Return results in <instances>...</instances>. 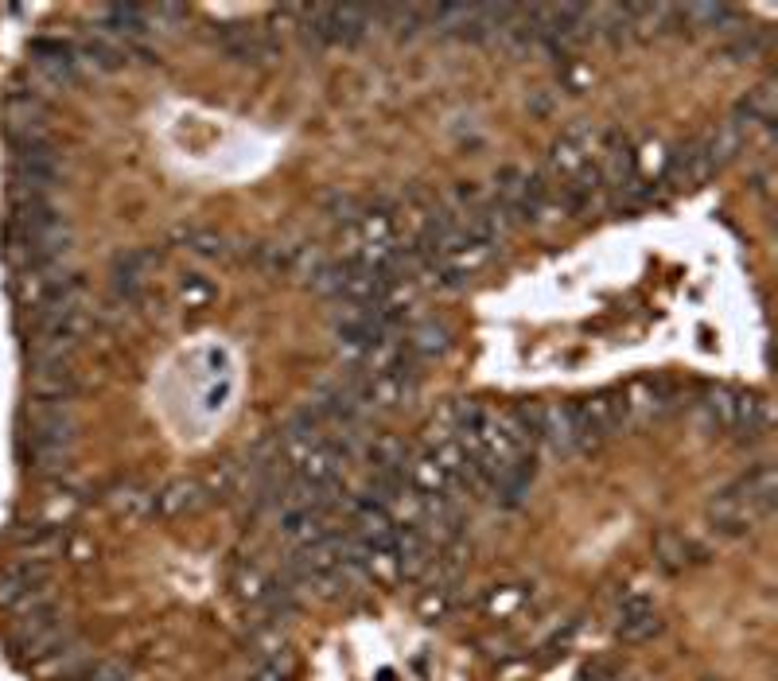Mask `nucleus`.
Returning a JSON list of instances; mask_svg holds the SVG:
<instances>
[{"mask_svg":"<svg viewBox=\"0 0 778 681\" xmlns=\"http://www.w3.org/2000/svg\"><path fill=\"white\" fill-rule=\"evenodd\" d=\"M736 491L751 502L755 518L763 522V518H771V514H775V506H778V471L771 464L751 467L740 483H736Z\"/></svg>","mask_w":778,"mask_h":681,"instance_id":"9b49d317","label":"nucleus"},{"mask_svg":"<svg viewBox=\"0 0 778 681\" xmlns=\"http://www.w3.org/2000/svg\"><path fill=\"white\" fill-rule=\"evenodd\" d=\"M654 557H658V565H662L666 573H685L689 565L708 561L705 549L693 545V541L685 538V534H677V530H662V534L654 538Z\"/></svg>","mask_w":778,"mask_h":681,"instance_id":"ddd939ff","label":"nucleus"},{"mask_svg":"<svg viewBox=\"0 0 778 681\" xmlns=\"http://www.w3.org/2000/svg\"><path fill=\"white\" fill-rule=\"evenodd\" d=\"M106 28L113 36H125V43L144 39L152 32V8H141V4H109Z\"/></svg>","mask_w":778,"mask_h":681,"instance_id":"f3484780","label":"nucleus"},{"mask_svg":"<svg viewBox=\"0 0 778 681\" xmlns=\"http://www.w3.org/2000/svg\"><path fill=\"white\" fill-rule=\"evenodd\" d=\"M771 413L767 401L755 394H736V413H732V432H740V444H755L767 436Z\"/></svg>","mask_w":778,"mask_h":681,"instance_id":"4468645a","label":"nucleus"},{"mask_svg":"<svg viewBox=\"0 0 778 681\" xmlns=\"http://www.w3.org/2000/svg\"><path fill=\"white\" fill-rule=\"evenodd\" d=\"M701 144H705V152H708V160H712V168H720V164L736 160V152L743 148L740 125H736V121H728V125L712 129L708 137H701Z\"/></svg>","mask_w":778,"mask_h":681,"instance_id":"412c9836","label":"nucleus"},{"mask_svg":"<svg viewBox=\"0 0 778 681\" xmlns=\"http://www.w3.org/2000/svg\"><path fill=\"white\" fill-rule=\"evenodd\" d=\"M28 386L39 405H71V397L78 394V374H74L71 359L32 362Z\"/></svg>","mask_w":778,"mask_h":681,"instance_id":"20e7f679","label":"nucleus"},{"mask_svg":"<svg viewBox=\"0 0 778 681\" xmlns=\"http://www.w3.org/2000/svg\"><path fill=\"white\" fill-rule=\"evenodd\" d=\"M526 106H530L537 117H549L553 106H557V98H553V90H545V86H541V90H533L530 98H526Z\"/></svg>","mask_w":778,"mask_h":681,"instance_id":"7c9ffc66","label":"nucleus"},{"mask_svg":"<svg viewBox=\"0 0 778 681\" xmlns=\"http://www.w3.org/2000/svg\"><path fill=\"white\" fill-rule=\"evenodd\" d=\"M133 678V666L125 658H102V662H90L86 670H78L67 681H129Z\"/></svg>","mask_w":778,"mask_h":681,"instance_id":"b1692460","label":"nucleus"},{"mask_svg":"<svg viewBox=\"0 0 778 681\" xmlns=\"http://www.w3.org/2000/svg\"><path fill=\"white\" fill-rule=\"evenodd\" d=\"M561 74H565V90H580V86L592 78V74L584 71V67H576L572 59H565V63H561Z\"/></svg>","mask_w":778,"mask_h":681,"instance_id":"2f4dec72","label":"nucleus"},{"mask_svg":"<svg viewBox=\"0 0 778 681\" xmlns=\"http://www.w3.org/2000/svg\"><path fill=\"white\" fill-rule=\"evenodd\" d=\"M249 650L257 654V662H273V658H281L284 650H288V639H284L281 623H261L253 635H249Z\"/></svg>","mask_w":778,"mask_h":681,"instance_id":"5701e85b","label":"nucleus"},{"mask_svg":"<svg viewBox=\"0 0 778 681\" xmlns=\"http://www.w3.org/2000/svg\"><path fill=\"white\" fill-rule=\"evenodd\" d=\"M366 456H370L374 471H389V475H409V464H413V448L401 436H393V432L374 436Z\"/></svg>","mask_w":778,"mask_h":681,"instance_id":"2eb2a0df","label":"nucleus"},{"mask_svg":"<svg viewBox=\"0 0 778 681\" xmlns=\"http://www.w3.org/2000/svg\"><path fill=\"white\" fill-rule=\"evenodd\" d=\"M187 250L195 257H222L226 253V238L214 234V230H191L187 234Z\"/></svg>","mask_w":778,"mask_h":681,"instance_id":"a878e982","label":"nucleus"},{"mask_svg":"<svg viewBox=\"0 0 778 681\" xmlns=\"http://www.w3.org/2000/svg\"><path fill=\"white\" fill-rule=\"evenodd\" d=\"M697 413H701V421H705L708 429H732V413H736V394L732 390H708L705 401L697 405Z\"/></svg>","mask_w":778,"mask_h":681,"instance_id":"4be33fe9","label":"nucleus"},{"mask_svg":"<svg viewBox=\"0 0 778 681\" xmlns=\"http://www.w3.org/2000/svg\"><path fill=\"white\" fill-rule=\"evenodd\" d=\"M47 584H51V569L43 561H16L0 573V608L28 611L47 604Z\"/></svg>","mask_w":778,"mask_h":681,"instance_id":"f03ea898","label":"nucleus"},{"mask_svg":"<svg viewBox=\"0 0 778 681\" xmlns=\"http://www.w3.org/2000/svg\"><path fill=\"white\" fill-rule=\"evenodd\" d=\"M623 401H627V425H650L677 405V394L666 382H635L623 394Z\"/></svg>","mask_w":778,"mask_h":681,"instance_id":"0eeeda50","label":"nucleus"},{"mask_svg":"<svg viewBox=\"0 0 778 681\" xmlns=\"http://www.w3.org/2000/svg\"><path fill=\"white\" fill-rule=\"evenodd\" d=\"M16 549L24 553V561H43V565H47L55 553L67 549V530H63L59 522H47V518L24 522V526L16 530Z\"/></svg>","mask_w":778,"mask_h":681,"instance_id":"1a4fd4ad","label":"nucleus"},{"mask_svg":"<svg viewBox=\"0 0 778 681\" xmlns=\"http://www.w3.org/2000/svg\"><path fill=\"white\" fill-rule=\"evenodd\" d=\"M109 506L125 518H144L156 510V491H148L141 483H121L113 495H109Z\"/></svg>","mask_w":778,"mask_h":681,"instance_id":"6ab92c4d","label":"nucleus"},{"mask_svg":"<svg viewBox=\"0 0 778 681\" xmlns=\"http://www.w3.org/2000/svg\"><path fill=\"white\" fill-rule=\"evenodd\" d=\"M708 522H712V530L724 534V538H743V534H751V526H755L759 518H755L751 502L743 499L736 487H728V491H720L716 499L708 502Z\"/></svg>","mask_w":778,"mask_h":681,"instance_id":"423d86ee","label":"nucleus"},{"mask_svg":"<svg viewBox=\"0 0 778 681\" xmlns=\"http://www.w3.org/2000/svg\"><path fill=\"white\" fill-rule=\"evenodd\" d=\"M580 405H584L592 429L600 432V436L627 429V401H623V394H596L592 401H580Z\"/></svg>","mask_w":778,"mask_h":681,"instance_id":"a211bd4d","label":"nucleus"},{"mask_svg":"<svg viewBox=\"0 0 778 681\" xmlns=\"http://www.w3.org/2000/svg\"><path fill=\"white\" fill-rule=\"evenodd\" d=\"M448 600H452V588H428L421 596V615L425 619H440L448 611Z\"/></svg>","mask_w":778,"mask_h":681,"instance_id":"c85d7f7f","label":"nucleus"},{"mask_svg":"<svg viewBox=\"0 0 778 681\" xmlns=\"http://www.w3.org/2000/svg\"><path fill=\"white\" fill-rule=\"evenodd\" d=\"M265 584H269V580L257 573L253 565L234 576V592H238V600H246V604H261V596H265Z\"/></svg>","mask_w":778,"mask_h":681,"instance_id":"393cba45","label":"nucleus"},{"mask_svg":"<svg viewBox=\"0 0 778 681\" xmlns=\"http://www.w3.org/2000/svg\"><path fill=\"white\" fill-rule=\"evenodd\" d=\"M611 619H615V635L623 639V643H650L654 635H662V615H658V608L642 596V592H623L619 596V604H615V611H611Z\"/></svg>","mask_w":778,"mask_h":681,"instance_id":"7ed1b4c3","label":"nucleus"},{"mask_svg":"<svg viewBox=\"0 0 778 681\" xmlns=\"http://www.w3.org/2000/svg\"><path fill=\"white\" fill-rule=\"evenodd\" d=\"M401 347H405L417 362L440 359V355H448V347H452V331H448V323L444 320H421L405 331V343H401Z\"/></svg>","mask_w":778,"mask_h":681,"instance_id":"f8f14e48","label":"nucleus"},{"mask_svg":"<svg viewBox=\"0 0 778 681\" xmlns=\"http://www.w3.org/2000/svg\"><path fill=\"white\" fill-rule=\"evenodd\" d=\"M179 292H183L187 308H203V304H211V300H214V285L207 281V277H187Z\"/></svg>","mask_w":778,"mask_h":681,"instance_id":"bb28decb","label":"nucleus"},{"mask_svg":"<svg viewBox=\"0 0 778 681\" xmlns=\"http://www.w3.org/2000/svg\"><path fill=\"white\" fill-rule=\"evenodd\" d=\"M156 269H160V253H152V250L117 253V257H113V292H117L125 304L141 300L144 285H148V277H152Z\"/></svg>","mask_w":778,"mask_h":681,"instance_id":"39448f33","label":"nucleus"},{"mask_svg":"<svg viewBox=\"0 0 778 681\" xmlns=\"http://www.w3.org/2000/svg\"><path fill=\"white\" fill-rule=\"evenodd\" d=\"M78 59H86L94 71H117V67H125V47L106 36H90L82 39Z\"/></svg>","mask_w":778,"mask_h":681,"instance_id":"aec40b11","label":"nucleus"},{"mask_svg":"<svg viewBox=\"0 0 778 681\" xmlns=\"http://www.w3.org/2000/svg\"><path fill=\"white\" fill-rule=\"evenodd\" d=\"M576 631H580V619H568V627H565V631H557V635H553V639L545 643V654H541V658L549 662V658H557V654H565L568 646H572V639H576Z\"/></svg>","mask_w":778,"mask_h":681,"instance_id":"c756f323","label":"nucleus"},{"mask_svg":"<svg viewBox=\"0 0 778 681\" xmlns=\"http://www.w3.org/2000/svg\"><path fill=\"white\" fill-rule=\"evenodd\" d=\"M203 502H207V491H203V483H195V479H172L164 491H156V510H160L164 518L191 514V510H199Z\"/></svg>","mask_w":778,"mask_h":681,"instance_id":"dca6fc26","label":"nucleus"},{"mask_svg":"<svg viewBox=\"0 0 778 681\" xmlns=\"http://www.w3.org/2000/svg\"><path fill=\"white\" fill-rule=\"evenodd\" d=\"M32 59H36V71L47 74L51 82H74L78 78V51L63 39H36L32 43Z\"/></svg>","mask_w":778,"mask_h":681,"instance_id":"9d476101","label":"nucleus"},{"mask_svg":"<svg viewBox=\"0 0 778 681\" xmlns=\"http://www.w3.org/2000/svg\"><path fill=\"white\" fill-rule=\"evenodd\" d=\"M712 172H716V168H712V160H708L705 144L685 141L670 152L662 183H670V187H697V183H705Z\"/></svg>","mask_w":778,"mask_h":681,"instance_id":"6e6552de","label":"nucleus"},{"mask_svg":"<svg viewBox=\"0 0 778 681\" xmlns=\"http://www.w3.org/2000/svg\"><path fill=\"white\" fill-rule=\"evenodd\" d=\"M67 643H74L71 635V623L55 611V604H39V608L20 611V627H16V646L28 654V658H51L55 650H63Z\"/></svg>","mask_w":778,"mask_h":681,"instance_id":"f257e3e1","label":"nucleus"},{"mask_svg":"<svg viewBox=\"0 0 778 681\" xmlns=\"http://www.w3.org/2000/svg\"><path fill=\"white\" fill-rule=\"evenodd\" d=\"M249 681H292V662L288 658H273V662H257V670L249 674Z\"/></svg>","mask_w":778,"mask_h":681,"instance_id":"cd10ccee","label":"nucleus"}]
</instances>
